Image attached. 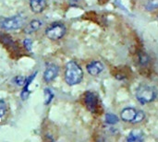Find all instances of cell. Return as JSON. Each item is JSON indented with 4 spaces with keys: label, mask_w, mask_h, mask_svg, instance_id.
Wrapping results in <instances>:
<instances>
[{
    "label": "cell",
    "mask_w": 158,
    "mask_h": 142,
    "mask_svg": "<svg viewBox=\"0 0 158 142\" xmlns=\"http://www.w3.org/2000/svg\"><path fill=\"white\" fill-rule=\"evenodd\" d=\"M44 104L48 105L54 98V92L50 89L45 88L44 90Z\"/></svg>",
    "instance_id": "cell-14"
},
{
    "label": "cell",
    "mask_w": 158,
    "mask_h": 142,
    "mask_svg": "<svg viewBox=\"0 0 158 142\" xmlns=\"http://www.w3.org/2000/svg\"><path fill=\"white\" fill-rule=\"evenodd\" d=\"M157 97V90L151 85L142 84L136 90V99L142 104L154 102Z\"/></svg>",
    "instance_id": "cell-2"
},
{
    "label": "cell",
    "mask_w": 158,
    "mask_h": 142,
    "mask_svg": "<svg viewBox=\"0 0 158 142\" xmlns=\"http://www.w3.org/2000/svg\"><path fill=\"white\" fill-rule=\"evenodd\" d=\"M0 43L10 52V53H13V54H18L19 53V47H18V44L12 40V38L6 34V33H4V32H1L0 31Z\"/></svg>",
    "instance_id": "cell-6"
},
{
    "label": "cell",
    "mask_w": 158,
    "mask_h": 142,
    "mask_svg": "<svg viewBox=\"0 0 158 142\" xmlns=\"http://www.w3.org/2000/svg\"><path fill=\"white\" fill-rule=\"evenodd\" d=\"M30 6L33 13H42L46 6V0H30Z\"/></svg>",
    "instance_id": "cell-10"
},
{
    "label": "cell",
    "mask_w": 158,
    "mask_h": 142,
    "mask_svg": "<svg viewBox=\"0 0 158 142\" xmlns=\"http://www.w3.org/2000/svg\"><path fill=\"white\" fill-rule=\"evenodd\" d=\"M13 82H14V84H16L18 86H24V84L26 82V79L22 76H16L13 79Z\"/></svg>",
    "instance_id": "cell-17"
},
{
    "label": "cell",
    "mask_w": 158,
    "mask_h": 142,
    "mask_svg": "<svg viewBox=\"0 0 158 142\" xmlns=\"http://www.w3.org/2000/svg\"><path fill=\"white\" fill-rule=\"evenodd\" d=\"M144 140V133L141 130H132L127 137V141L141 142Z\"/></svg>",
    "instance_id": "cell-12"
},
{
    "label": "cell",
    "mask_w": 158,
    "mask_h": 142,
    "mask_svg": "<svg viewBox=\"0 0 158 142\" xmlns=\"http://www.w3.org/2000/svg\"><path fill=\"white\" fill-rule=\"evenodd\" d=\"M138 110L132 107H127L124 108L121 113H120V117L122 121L127 122V123H134V120L136 118Z\"/></svg>",
    "instance_id": "cell-8"
},
{
    "label": "cell",
    "mask_w": 158,
    "mask_h": 142,
    "mask_svg": "<svg viewBox=\"0 0 158 142\" xmlns=\"http://www.w3.org/2000/svg\"><path fill=\"white\" fill-rule=\"evenodd\" d=\"M104 68L105 67L100 61H93L86 67V69L91 76H98L104 70Z\"/></svg>",
    "instance_id": "cell-9"
},
{
    "label": "cell",
    "mask_w": 158,
    "mask_h": 142,
    "mask_svg": "<svg viewBox=\"0 0 158 142\" xmlns=\"http://www.w3.org/2000/svg\"><path fill=\"white\" fill-rule=\"evenodd\" d=\"M23 45L25 46V48L29 51V52H31V49H32V41L29 38H26L24 41H23Z\"/></svg>",
    "instance_id": "cell-20"
},
{
    "label": "cell",
    "mask_w": 158,
    "mask_h": 142,
    "mask_svg": "<svg viewBox=\"0 0 158 142\" xmlns=\"http://www.w3.org/2000/svg\"><path fill=\"white\" fill-rule=\"evenodd\" d=\"M26 16L22 13L0 18V28L5 30H13L20 29L26 22Z\"/></svg>",
    "instance_id": "cell-3"
},
{
    "label": "cell",
    "mask_w": 158,
    "mask_h": 142,
    "mask_svg": "<svg viewBox=\"0 0 158 142\" xmlns=\"http://www.w3.org/2000/svg\"><path fill=\"white\" fill-rule=\"evenodd\" d=\"M35 75H37V72H34L33 74H31L27 79H26V82L24 84V87L22 89V91L20 93V97H21V100H27L28 97L30 96V91H29V86L31 85V81L33 80V79L35 78Z\"/></svg>",
    "instance_id": "cell-11"
},
{
    "label": "cell",
    "mask_w": 158,
    "mask_h": 142,
    "mask_svg": "<svg viewBox=\"0 0 158 142\" xmlns=\"http://www.w3.org/2000/svg\"><path fill=\"white\" fill-rule=\"evenodd\" d=\"M70 1H74V2H77V1H80V0H70Z\"/></svg>",
    "instance_id": "cell-21"
},
{
    "label": "cell",
    "mask_w": 158,
    "mask_h": 142,
    "mask_svg": "<svg viewBox=\"0 0 158 142\" xmlns=\"http://www.w3.org/2000/svg\"><path fill=\"white\" fill-rule=\"evenodd\" d=\"M144 118H145V114L143 113V111L138 110V113H137V116H136V118H135L133 124H139V123L143 122L144 120Z\"/></svg>",
    "instance_id": "cell-18"
},
{
    "label": "cell",
    "mask_w": 158,
    "mask_h": 142,
    "mask_svg": "<svg viewBox=\"0 0 158 142\" xmlns=\"http://www.w3.org/2000/svg\"><path fill=\"white\" fill-rule=\"evenodd\" d=\"M118 121H119V119H118V117L117 116H115L113 114H110V113H108V114L106 115V122L107 124H109V125H115V124H118Z\"/></svg>",
    "instance_id": "cell-16"
},
{
    "label": "cell",
    "mask_w": 158,
    "mask_h": 142,
    "mask_svg": "<svg viewBox=\"0 0 158 142\" xmlns=\"http://www.w3.org/2000/svg\"><path fill=\"white\" fill-rule=\"evenodd\" d=\"M42 25H43V22L40 19H33L26 26V28L24 29V31L27 34L32 33V32L38 30L42 27Z\"/></svg>",
    "instance_id": "cell-13"
},
{
    "label": "cell",
    "mask_w": 158,
    "mask_h": 142,
    "mask_svg": "<svg viewBox=\"0 0 158 142\" xmlns=\"http://www.w3.org/2000/svg\"><path fill=\"white\" fill-rule=\"evenodd\" d=\"M144 6L147 11H153L158 9V0H147Z\"/></svg>",
    "instance_id": "cell-15"
},
{
    "label": "cell",
    "mask_w": 158,
    "mask_h": 142,
    "mask_svg": "<svg viewBox=\"0 0 158 142\" xmlns=\"http://www.w3.org/2000/svg\"><path fill=\"white\" fill-rule=\"evenodd\" d=\"M6 114V104L2 99H0V120L5 116Z\"/></svg>",
    "instance_id": "cell-19"
},
{
    "label": "cell",
    "mask_w": 158,
    "mask_h": 142,
    "mask_svg": "<svg viewBox=\"0 0 158 142\" xmlns=\"http://www.w3.org/2000/svg\"><path fill=\"white\" fill-rule=\"evenodd\" d=\"M84 104L86 108L91 112L95 114L98 111V106H99V100L98 96L93 92V91H86L84 93Z\"/></svg>",
    "instance_id": "cell-5"
},
{
    "label": "cell",
    "mask_w": 158,
    "mask_h": 142,
    "mask_svg": "<svg viewBox=\"0 0 158 142\" xmlns=\"http://www.w3.org/2000/svg\"><path fill=\"white\" fill-rule=\"evenodd\" d=\"M67 32L66 26L61 22H55L51 24L46 30H45V35L48 39L53 41L60 40L64 37V35Z\"/></svg>",
    "instance_id": "cell-4"
},
{
    "label": "cell",
    "mask_w": 158,
    "mask_h": 142,
    "mask_svg": "<svg viewBox=\"0 0 158 142\" xmlns=\"http://www.w3.org/2000/svg\"><path fill=\"white\" fill-rule=\"evenodd\" d=\"M83 79V71L80 65L75 61H69L65 68V80L68 85L74 86L81 82Z\"/></svg>",
    "instance_id": "cell-1"
},
{
    "label": "cell",
    "mask_w": 158,
    "mask_h": 142,
    "mask_svg": "<svg viewBox=\"0 0 158 142\" xmlns=\"http://www.w3.org/2000/svg\"><path fill=\"white\" fill-rule=\"evenodd\" d=\"M59 67L55 64H48L44 72V79L45 82L49 83L53 81L58 75Z\"/></svg>",
    "instance_id": "cell-7"
}]
</instances>
